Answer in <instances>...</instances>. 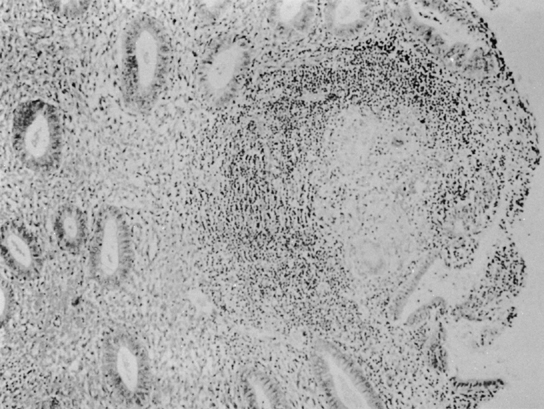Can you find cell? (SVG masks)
<instances>
[{
    "instance_id": "8",
    "label": "cell",
    "mask_w": 544,
    "mask_h": 409,
    "mask_svg": "<svg viewBox=\"0 0 544 409\" xmlns=\"http://www.w3.org/2000/svg\"><path fill=\"white\" fill-rule=\"evenodd\" d=\"M86 212L76 204L60 205L53 216L52 230L61 250L77 254L85 247L90 236Z\"/></svg>"
},
{
    "instance_id": "4",
    "label": "cell",
    "mask_w": 544,
    "mask_h": 409,
    "mask_svg": "<svg viewBox=\"0 0 544 409\" xmlns=\"http://www.w3.org/2000/svg\"><path fill=\"white\" fill-rule=\"evenodd\" d=\"M104 376L114 395L124 404L139 406L152 388L148 351L139 338L126 331L107 334L100 349Z\"/></svg>"
},
{
    "instance_id": "6",
    "label": "cell",
    "mask_w": 544,
    "mask_h": 409,
    "mask_svg": "<svg viewBox=\"0 0 544 409\" xmlns=\"http://www.w3.org/2000/svg\"><path fill=\"white\" fill-rule=\"evenodd\" d=\"M1 257L8 270L21 280L37 278L43 268V252L36 236L23 224L9 221L0 235Z\"/></svg>"
},
{
    "instance_id": "12",
    "label": "cell",
    "mask_w": 544,
    "mask_h": 409,
    "mask_svg": "<svg viewBox=\"0 0 544 409\" xmlns=\"http://www.w3.org/2000/svg\"><path fill=\"white\" fill-rule=\"evenodd\" d=\"M1 305H0V319L2 326L9 323L13 316L15 308V294L9 281L1 280Z\"/></svg>"
},
{
    "instance_id": "9",
    "label": "cell",
    "mask_w": 544,
    "mask_h": 409,
    "mask_svg": "<svg viewBox=\"0 0 544 409\" xmlns=\"http://www.w3.org/2000/svg\"><path fill=\"white\" fill-rule=\"evenodd\" d=\"M242 388L251 407L279 408L285 405L284 397L278 385L262 371L247 370L242 377Z\"/></svg>"
},
{
    "instance_id": "10",
    "label": "cell",
    "mask_w": 544,
    "mask_h": 409,
    "mask_svg": "<svg viewBox=\"0 0 544 409\" xmlns=\"http://www.w3.org/2000/svg\"><path fill=\"white\" fill-rule=\"evenodd\" d=\"M269 17L281 33L296 36L308 29L312 8L306 2L278 1L270 6Z\"/></svg>"
},
{
    "instance_id": "13",
    "label": "cell",
    "mask_w": 544,
    "mask_h": 409,
    "mask_svg": "<svg viewBox=\"0 0 544 409\" xmlns=\"http://www.w3.org/2000/svg\"><path fill=\"white\" fill-rule=\"evenodd\" d=\"M62 5H59L58 2H54V7L57 8L59 13H65V14H74V13H80L82 12L80 9L82 7H85V5H81L82 2H60Z\"/></svg>"
},
{
    "instance_id": "11",
    "label": "cell",
    "mask_w": 544,
    "mask_h": 409,
    "mask_svg": "<svg viewBox=\"0 0 544 409\" xmlns=\"http://www.w3.org/2000/svg\"><path fill=\"white\" fill-rule=\"evenodd\" d=\"M364 10L355 3H336L327 12V21L335 31L353 30L362 23Z\"/></svg>"
},
{
    "instance_id": "7",
    "label": "cell",
    "mask_w": 544,
    "mask_h": 409,
    "mask_svg": "<svg viewBox=\"0 0 544 409\" xmlns=\"http://www.w3.org/2000/svg\"><path fill=\"white\" fill-rule=\"evenodd\" d=\"M314 363L318 375L334 399L342 400L344 405L361 404L367 397V391L347 364L330 353L317 349Z\"/></svg>"
},
{
    "instance_id": "3",
    "label": "cell",
    "mask_w": 544,
    "mask_h": 409,
    "mask_svg": "<svg viewBox=\"0 0 544 409\" xmlns=\"http://www.w3.org/2000/svg\"><path fill=\"white\" fill-rule=\"evenodd\" d=\"M134 250L129 222L114 204H104L96 212L90 236L87 267L91 280L113 290L131 274Z\"/></svg>"
},
{
    "instance_id": "5",
    "label": "cell",
    "mask_w": 544,
    "mask_h": 409,
    "mask_svg": "<svg viewBox=\"0 0 544 409\" xmlns=\"http://www.w3.org/2000/svg\"><path fill=\"white\" fill-rule=\"evenodd\" d=\"M251 61V49L243 37L223 34L214 39L201 58L197 75L205 100L215 107L229 104L240 91Z\"/></svg>"
},
{
    "instance_id": "1",
    "label": "cell",
    "mask_w": 544,
    "mask_h": 409,
    "mask_svg": "<svg viewBox=\"0 0 544 409\" xmlns=\"http://www.w3.org/2000/svg\"><path fill=\"white\" fill-rule=\"evenodd\" d=\"M119 86L122 101L136 114L157 104L167 82L171 42L163 23L141 13L124 26L120 40Z\"/></svg>"
},
{
    "instance_id": "2",
    "label": "cell",
    "mask_w": 544,
    "mask_h": 409,
    "mask_svg": "<svg viewBox=\"0 0 544 409\" xmlns=\"http://www.w3.org/2000/svg\"><path fill=\"white\" fill-rule=\"evenodd\" d=\"M10 139L17 160L28 170L47 174L61 164L64 132L60 113L51 102L31 98L14 108Z\"/></svg>"
}]
</instances>
